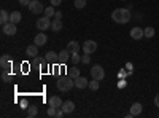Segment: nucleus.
Returning a JSON list of instances; mask_svg holds the SVG:
<instances>
[{
  "instance_id": "9d476101",
  "label": "nucleus",
  "mask_w": 159,
  "mask_h": 118,
  "mask_svg": "<svg viewBox=\"0 0 159 118\" xmlns=\"http://www.w3.org/2000/svg\"><path fill=\"white\" fill-rule=\"evenodd\" d=\"M70 56H72V53L65 48V50H62L61 53H59V59H57V62L59 64H65V62H69L70 61Z\"/></svg>"
},
{
  "instance_id": "aec40b11",
  "label": "nucleus",
  "mask_w": 159,
  "mask_h": 118,
  "mask_svg": "<svg viewBox=\"0 0 159 118\" xmlns=\"http://www.w3.org/2000/svg\"><path fill=\"white\" fill-rule=\"evenodd\" d=\"M8 22H10V15H8L5 10H2V11H0V24L5 26V24H8Z\"/></svg>"
},
{
  "instance_id": "a878e982",
  "label": "nucleus",
  "mask_w": 159,
  "mask_h": 118,
  "mask_svg": "<svg viewBox=\"0 0 159 118\" xmlns=\"http://www.w3.org/2000/svg\"><path fill=\"white\" fill-rule=\"evenodd\" d=\"M143 37H147V38L154 37V29H153V27H147V29H143Z\"/></svg>"
},
{
  "instance_id": "cd10ccee",
  "label": "nucleus",
  "mask_w": 159,
  "mask_h": 118,
  "mask_svg": "<svg viewBox=\"0 0 159 118\" xmlns=\"http://www.w3.org/2000/svg\"><path fill=\"white\" fill-rule=\"evenodd\" d=\"M38 113V109L34 106V107H27V116H37Z\"/></svg>"
},
{
  "instance_id": "f03ea898",
  "label": "nucleus",
  "mask_w": 159,
  "mask_h": 118,
  "mask_svg": "<svg viewBox=\"0 0 159 118\" xmlns=\"http://www.w3.org/2000/svg\"><path fill=\"white\" fill-rule=\"evenodd\" d=\"M75 86V80L72 77H61L57 80V89L62 91V93H67Z\"/></svg>"
},
{
  "instance_id": "6ab92c4d",
  "label": "nucleus",
  "mask_w": 159,
  "mask_h": 118,
  "mask_svg": "<svg viewBox=\"0 0 159 118\" xmlns=\"http://www.w3.org/2000/svg\"><path fill=\"white\" fill-rule=\"evenodd\" d=\"M67 50L70 51V53H78V51H80V45H78V42H75V40L69 42V43H67Z\"/></svg>"
},
{
  "instance_id": "6e6552de",
  "label": "nucleus",
  "mask_w": 159,
  "mask_h": 118,
  "mask_svg": "<svg viewBox=\"0 0 159 118\" xmlns=\"http://www.w3.org/2000/svg\"><path fill=\"white\" fill-rule=\"evenodd\" d=\"M2 31L5 35H15L18 32V27H16V24H13V22H8L5 26H2Z\"/></svg>"
},
{
  "instance_id": "ddd939ff",
  "label": "nucleus",
  "mask_w": 159,
  "mask_h": 118,
  "mask_svg": "<svg viewBox=\"0 0 159 118\" xmlns=\"http://www.w3.org/2000/svg\"><path fill=\"white\" fill-rule=\"evenodd\" d=\"M75 86H76L78 89H84L86 86H89V82L86 80L84 77H81V75H80L78 78H75Z\"/></svg>"
},
{
  "instance_id": "4c0bfd02",
  "label": "nucleus",
  "mask_w": 159,
  "mask_h": 118,
  "mask_svg": "<svg viewBox=\"0 0 159 118\" xmlns=\"http://www.w3.org/2000/svg\"><path fill=\"white\" fill-rule=\"evenodd\" d=\"M54 18L61 19V18H62V13H61V11H56V15H54Z\"/></svg>"
},
{
  "instance_id": "7c9ffc66",
  "label": "nucleus",
  "mask_w": 159,
  "mask_h": 118,
  "mask_svg": "<svg viewBox=\"0 0 159 118\" xmlns=\"http://www.w3.org/2000/svg\"><path fill=\"white\" fill-rule=\"evenodd\" d=\"M70 61H72V62H73V65H75V64H78L80 61H81V58L78 56V53H72V56H70Z\"/></svg>"
},
{
  "instance_id": "39448f33",
  "label": "nucleus",
  "mask_w": 159,
  "mask_h": 118,
  "mask_svg": "<svg viewBox=\"0 0 159 118\" xmlns=\"http://www.w3.org/2000/svg\"><path fill=\"white\" fill-rule=\"evenodd\" d=\"M27 8L30 10V13H34V15H40V13H43V11H45L42 2H38V0H32Z\"/></svg>"
},
{
  "instance_id": "4468645a",
  "label": "nucleus",
  "mask_w": 159,
  "mask_h": 118,
  "mask_svg": "<svg viewBox=\"0 0 159 118\" xmlns=\"http://www.w3.org/2000/svg\"><path fill=\"white\" fill-rule=\"evenodd\" d=\"M62 110L65 112V115L72 113V112L75 110V104H73V101H65V102L62 104Z\"/></svg>"
},
{
  "instance_id": "58836bf2",
  "label": "nucleus",
  "mask_w": 159,
  "mask_h": 118,
  "mask_svg": "<svg viewBox=\"0 0 159 118\" xmlns=\"http://www.w3.org/2000/svg\"><path fill=\"white\" fill-rule=\"evenodd\" d=\"M21 109H27V102H25V101L21 102Z\"/></svg>"
},
{
  "instance_id": "e433bc0d",
  "label": "nucleus",
  "mask_w": 159,
  "mask_h": 118,
  "mask_svg": "<svg viewBox=\"0 0 159 118\" xmlns=\"http://www.w3.org/2000/svg\"><path fill=\"white\" fill-rule=\"evenodd\" d=\"M154 106H156V107H159V93L154 96Z\"/></svg>"
},
{
  "instance_id": "9b49d317",
  "label": "nucleus",
  "mask_w": 159,
  "mask_h": 118,
  "mask_svg": "<svg viewBox=\"0 0 159 118\" xmlns=\"http://www.w3.org/2000/svg\"><path fill=\"white\" fill-rule=\"evenodd\" d=\"M38 45H35V43H32V45H29L27 48H25V54H27L29 58H35V56H38Z\"/></svg>"
},
{
  "instance_id": "dca6fc26",
  "label": "nucleus",
  "mask_w": 159,
  "mask_h": 118,
  "mask_svg": "<svg viewBox=\"0 0 159 118\" xmlns=\"http://www.w3.org/2000/svg\"><path fill=\"white\" fill-rule=\"evenodd\" d=\"M22 21V15L19 11H13L11 15H10V22H13V24H19Z\"/></svg>"
},
{
  "instance_id": "c85d7f7f",
  "label": "nucleus",
  "mask_w": 159,
  "mask_h": 118,
  "mask_svg": "<svg viewBox=\"0 0 159 118\" xmlns=\"http://www.w3.org/2000/svg\"><path fill=\"white\" fill-rule=\"evenodd\" d=\"M75 8H78V10H81V8H84L86 7V0H75Z\"/></svg>"
},
{
  "instance_id": "473e14b6",
  "label": "nucleus",
  "mask_w": 159,
  "mask_h": 118,
  "mask_svg": "<svg viewBox=\"0 0 159 118\" xmlns=\"http://www.w3.org/2000/svg\"><path fill=\"white\" fill-rule=\"evenodd\" d=\"M129 73H130V72H126V70H119L118 77H119V78H126V77H127Z\"/></svg>"
},
{
  "instance_id": "0eeeda50",
  "label": "nucleus",
  "mask_w": 159,
  "mask_h": 118,
  "mask_svg": "<svg viewBox=\"0 0 159 118\" xmlns=\"http://www.w3.org/2000/svg\"><path fill=\"white\" fill-rule=\"evenodd\" d=\"M11 65H13V61L10 59L8 54H3L0 58V67H2V70H10Z\"/></svg>"
},
{
  "instance_id": "f704fd0d",
  "label": "nucleus",
  "mask_w": 159,
  "mask_h": 118,
  "mask_svg": "<svg viewBox=\"0 0 159 118\" xmlns=\"http://www.w3.org/2000/svg\"><path fill=\"white\" fill-rule=\"evenodd\" d=\"M49 3H51L52 7H57V5L62 3V0H49Z\"/></svg>"
},
{
  "instance_id": "20e7f679",
  "label": "nucleus",
  "mask_w": 159,
  "mask_h": 118,
  "mask_svg": "<svg viewBox=\"0 0 159 118\" xmlns=\"http://www.w3.org/2000/svg\"><path fill=\"white\" fill-rule=\"evenodd\" d=\"M91 77L92 78H96V80H103L105 78V70H103V67L102 65H94V67L91 69Z\"/></svg>"
},
{
  "instance_id": "412c9836",
  "label": "nucleus",
  "mask_w": 159,
  "mask_h": 118,
  "mask_svg": "<svg viewBox=\"0 0 159 118\" xmlns=\"http://www.w3.org/2000/svg\"><path fill=\"white\" fill-rule=\"evenodd\" d=\"M59 59V54L56 53V51H48L46 53V61L48 62H56Z\"/></svg>"
},
{
  "instance_id": "7ed1b4c3",
  "label": "nucleus",
  "mask_w": 159,
  "mask_h": 118,
  "mask_svg": "<svg viewBox=\"0 0 159 118\" xmlns=\"http://www.w3.org/2000/svg\"><path fill=\"white\" fill-rule=\"evenodd\" d=\"M35 24H37V29L43 32V31H48V29L51 27V19H49L48 16H45V18H38Z\"/></svg>"
},
{
  "instance_id": "f8f14e48",
  "label": "nucleus",
  "mask_w": 159,
  "mask_h": 118,
  "mask_svg": "<svg viewBox=\"0 0 159 118\" xmlns=\"http://www.w3.org/2000/svg\"><path fill=\"white\" fill-rule=\"evenodd\" d=\"M130 37L134 38V40H140V38L143 37V29L139 27V26H135V27L130 29Z\"/></svg>"
},
{
  "instance_id": "72a5a7b5",
  "label": "nucleus",
  "mask_w": 159,
  "mask_h": 118,
  "mask_svg": "<svg viewBox=\"0 0 159 118\" xmlns=\"http://www.w3.org/2000/svg\"><path fill=\"white\" fill-rule=\"evenodd\" d=\"M89 61H91V58H89V56L84 53V56L81 58V62H83V64H89Z\"/></svg>"
},
{
  "instance_id": "b1692460",
  "label": "nucleus",
  "mask_w": 159,
  "mask_h": 118,
  "mask_svg": "<svg viewBox=\"0 0 159 118\" xmlns=\"http://www.w3.org/2000/svg\"><path fill=\"white\" fill-rule=\"evenodd\" d=\"M54 15H56V10H54V7H52V5H49V7H46V8H45V16L52 18Z\"/></svg>"
},
{
  "instance_id": "5701e85b",
  "label": "nucleus",
  "mask_w": 159,
  "mask_h": 118,
  "mask_svg": "<svg viewBox=\"0 0 159 118\" xmlns=\"http://www.w3.org/2000/svg\"><path fill=\"white\" fill-rule=\"evenodd\" d=\"M99 86H100V80H96V78H92V82H89V89H92V91H97L99 89Z\"/></svg>"
},
{
  "instance_id": "2eb2a0df",
  "label": "nucleus",
  "mask_w": 159,
  "mask_h": 118,
  "mask_svg": "<svg viewBox=\"0 0 159 118\" xmlns=\"http://www.w3.org/2000/svg\"><path fill=\"white\" fill-rule=\"evenodd\" d=\"M142 110H143V106H142L140 102H135V104H132V106H130V113L134 115V116L140 115V113H142Z\"/></svg>"
},
{
  "instance_id": "c756f323",
  "label": "nucleus",
  "mask_w": 159,
  "mask_h": 118,
  "mask_svg": "<svg viewBox=\"0 0 159 118\" xmlns=\"http://www.w3.org/2000/svg\"><path fill=\"white\" fill-rule=\"evenodd\" d=\"M46 113H48V116H56V113H57V107L49 106V107H48V110H46Z\"/></svg>"
},
{
  "instance_id": "c9c22d12",
  "label": "nucleus",
  "mask_w": 159,
  "mask_h": 118,
  "mask_svg": "<svg viewBox=\"0 0 159 118\" xmlns=\"http://www.w3.org/2000/svg\"><path fill=\"white\" fill-rule=\"evenodd\" d=\"M30 2H32V0H19V3H21L22 7H29Z\"/></svg>"
},
{
  "instance_id": "423d86ee",
  "label": "nucleus",
  "mask_w": 159,
  "mask_h": 118,
  "mask_svg": "<svg viewBox=\"0 0 159 118\" xmlns=\"http://www.w3.org/2000/svg\"><path fill=\"white\" fill-rule=\"evenodd\" d=\"M96 50H97V42H94V40H86L83 43V51L86 54H92Z\"/></svg>"
},
{
  "instance_id": "2f4dec72",
  "label": "nucleus",
  "mask_w": 159,
  "mask_h": 118,
  "mask_svg": "<svg viewBox=\"0 0 159 118\" xmlns=\"http://www.w3.org/2000/svg\"><path fill=\"white\" fill-rule=\"evenodd\" d=\"M118 88H126V78H119V82H118Z\"/></svg>"
},
{
  "instance_id": "1a4fd4ad",
  "label": "nucleus",
  "mask_w": 159,
  "mask_h": 118,
  "mask_svg": "<svg viewBox=\"0 0 159 118\" xmlns=\"http://www.w3.org/2000/svg\"><path fill=\"white\" fill-rule=\"evenodd\" d=\"M34 43L38 45V46H43L45 43H48V37H46V34H45V32H38V34L35 35V38H34Z\"/></svg>"
},
{
  "instance_id": "393cba45",
  "label": "nucleus",
  "mask_w": 159,
  "mask_h": 118,
  "mask_svg": "<svg viewBox=\"0 0 159 118\" xmlns=\"http://www.w3.org/2000/svg\"><path fill=\"white\" fill-rule=\"evenodd\" d=\"M69 77H72L73 80H75V78H78V77H80V69L73 65L72 69H69Z\"/></svg>"
},
{
  "instance_id": "4be33fe9",
  "label": "nucleus",
  "mask_w": 159,
  "mask_h": 118,
  "mask_svg": "<svg viewBox=\"0 0 159 118\" xmlns=\"http://www.w3.org/2000/svg\"><path fill=\"white\" fill-rule=\"evenodd\" d=\"M46 62H48L46 59H42V58H38V56L32 58V65H35V67H42V65H45Z\"/></svg>"
},
{
  "instance_id": "bb28decb",
  "label": "nucleus",
  "mask_w": 159,
  "mask_h": 118,
  "mask_svg": "<svg viewBox=\"0 0 159 118\" xmlns=\"http://www.w3.org/2000/svg\"><path fill=\"white\" fill-rule=\"evenodd\" d=\"M2 82H5V83L11 82V75H10V70H2Z\"/></svg>"
},
{
  "instance_id": "f257e3e1",
  "label": "nucleus",
  "mask_w": 159,
  "mask_h": 118,
  "mask_svg": "<svg viewBox=\"0 0 159 118\" xmlns=\"http://www.w3.org/2000/svg\"><path fill=\"white\" fill-rule=\"evenodd\" d=\"M111 19L116 24H127L132 19V15H130V11L127 8H116L111 13Z\"/></svg>"
},
{
  "instance_id": "f3484780",
  "label": "nucleus",
  "mask_w": 159,
  "mask_h": 118,
  "mask_svg": "<svg viewBox=\"0 0 159 118\" xmlns=\"http://www.w3.org/2000/svg\"><path fill=\"white\" fill-rule=\"evenodd\" d=\"M48 102H49V106L57 107V109H59V107H62V104H64V102L61 101V97H59V96H51Z\"/></svg>"
},
{
  "instance_id": "a211bd4d",
  "label": "nucleus",
  "mask_w": 159,
  "mask_h": 118,
  "mask_svg": "<svg viewBox=\"0 0 159 118\" xmlns=\"http://www.w3.org/2000/svg\"><path fill=\"white\" fill-rule=\"evenodd\" d=\"M51 29L54 31V32L62 31V19H57V18L52 19V21H51Z\"/></svg>"
}]
</instances>
